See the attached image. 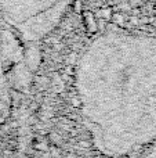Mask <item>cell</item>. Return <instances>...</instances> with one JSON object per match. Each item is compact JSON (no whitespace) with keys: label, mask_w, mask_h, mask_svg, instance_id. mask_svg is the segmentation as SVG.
I'll return each mask as SVG.
<instances>
[{"label":"cell","mask_w":156,"mask_h":158,"mask_svg":"<svg viewBox=\"0 0 156 158\" xmlns=\"http://www.w3.org/2000/svg\"><path fill=\"white\" fill-rule=\"evenodd\" d=\"M79 110L94 147L127 157L156 136V43L109 29L83 49L75 67Z\"/></svg>","instance_id":"cell-1"},{"label":"cell","mask_w":156,"mask_h":158,"mask_svg":"<svg viewBox=\"0 0 156 158\" xmlns=\"http://www.w3.org/2000/svg\"><path fill=\"white\" fill-rule=\"evenodd\" d=\"M4 97H6V82H4V74H3L2 53H0V115H2L3 107H6V104H4Z\"/></svg>","instance_id":"cell-2"},{"label":"cell","mask_w":156,"mask_h":158,"mask_svg":"<svg viewBox=\"0 0 156 158\" xmlns=\"http://www.w3.org/2000/svg\"><path fill=\"white\" fill-rule=\"evenodd\" d=\"M80 6H82V3H80V0H75V2H73V8H75V10H77V8H80Z\"/></svg>","instance_id":"cell-3"}]
</instances>
